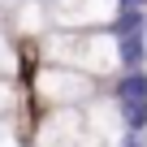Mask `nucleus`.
I'll list each match as a JSON object with an SVG mask.
<instances>
[{
  "mask_svg": "<svg viewBox=\"0 0 147 147\" xmlns=\"http://www.w3.org/2000/svg\"><path fill=\"white\" fill-rule=\"evenodd\" d=\"M100 91V82L95 78H87L82 69H69V65H39V74H35V95L48 104V108H78V104H87L91 95Z\"/></svg>",
  "mask_w": 147,
  "mask_h": 147,
  "instance_id": "1",
  "label": "nucleus"
},
{
  "mask_svg": "<svg viewBox=\"0 0 147 147\" xmlns=\"http://www.w3.org/2000/svg\"><path fill=\"white\" fill-rule=\"evenodd\" d=\"M48 26L56 30H104L121 18V0H43Z\"/></svg>",
  "mask_w": 147,
  "mask_h": 147,
  "instance_id": "2",
  "label": "nucleus"
},
{
  "mask_svg": "<svg viewBox=\"0 0 147 147\" xmlns=\"http://www.w3.org/2000/svg\"><path fill=\"white\" fill-rule=\"evenodd\" d=\"M78 108H48L35 130V147H78Z\"/></svg>",
  "mask_w": 147,
  "mask_h": 147,
  "instance_id": "3",
  "label": "nucleus"
},
{
  "mask_svg": "<svg viewBox=\"0 0 147 147\" xmlns=\"http://www.w3.org/2000/svg\"><path fill=\"white\" fill-rule=\"evenodd\" d=\"M18 74V48H13V39L0 30V78H13Z\"/></svg>",
  "mask_w": 147,
  "mask_h": 147,
  "instance_id": "4",
  "label": "nucleus"
},
{
  "mask_svg": "<svg viewBox=\"0 0 147 147\" xmlns=\"http://www.w3.org/2000/svg\"><path fill=\"white\" fill-rule=\"evenodd\" d=\"M18 104H22V91L13 87V78H0V117H9Z\"/></svg>",
  "mask_w": 147,
  "mask_h": 147,
  "instance_id": "5",
  "label": "nucleus"
}]
</instances>
